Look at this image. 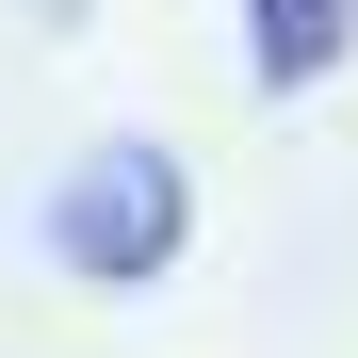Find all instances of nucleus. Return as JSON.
I'll use <instances>...</instances> for the list:
<instances>
[{
  "label": "nucleus",
  "mask_w": 358,
  "mask_h": 358,
  "mask_svg": "<svg viewBox=\"0 0 358 358\" xmlns=\"http://www.w3.org/2000/svg\"><path fill=\"white\" fill-rule=\"evenodd\" d=\"M179 245H196V179H179V147H98L66 196H49V261L98 277V293L163 277Z\"/></svg>",
  "instance_id": "nucleus-1"
},
{
  "label": "nucleus",
  "mask_w": 358,
  "mask_h": 358,
  "mask_svg": "<svg viewBox=\"0 0 358 358\" xmlns=\"http://www.w3.org/2000/svg\"><path fill=\"white\" fill-rule=\"evenodd\" d=\"M342 33H358V0H245V66H261V98L326 82V66H342Z\"/></svg>",
  "instance_id": "nucleus-2"
}]
</instances>
